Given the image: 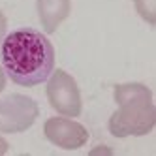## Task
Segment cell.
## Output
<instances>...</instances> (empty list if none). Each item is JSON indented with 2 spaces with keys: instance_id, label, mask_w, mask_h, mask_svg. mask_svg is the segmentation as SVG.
<instances>
[{
  "instance_id": "6da1fadb",
  "label": "cell",
  "mask_w": 156,
  "mask_h": 156,
  "mask_svg": "<svg viewBox=\"0 0 156 156\" xmlns=\"http://www.w3.org/2000/svg\"><path fill=\"white\" fill-rule=\"evenodd\" d=\"M0 58L6 75L19 87H36L55 70V47L34 28H17L2 40Z\"/></svg>"
},
{
  "instance_id": "7a4b0ae2",
  "label": "cell",
  "mask_w": 156,
  "mask_h": 156,
  "mask_svg": "<svg viewBox=\"0 0 156 156\" xmlns=\"http://www.w3.org/2000/svg\"><path fill=\"white\" fill-rule=\"evenodd\" d=\"M119 109L109 119V132L119 139L147 136L156 126V107L152 90L141 83H119L113 88Z\"/></svg>"
},
{
  "instance_id": "3957f363",
  "label": "cell",
  "mask_w": 156,
  "mask_h": 156,
  "mask_svg": "<svg viewBox=\"0 0 156 156\" xmlns=\"http://www.w3.org/2000/svg\"><path fill=\"white\" fill-rule=\"evenodd\" d=\"M40 105L25 94H8L0 98V132L21 133L36 122Z\"/></svg>"
},
{
  "instance_id": "277c9868",
  "label": "cell",
  "mask_w": 156,
  "mask_h": 156,
  "mask_svg": "<svg viewBox=\"0 0 156 156\" xmlns=\"http://www.w3.org/2000/svg\"><path fill=\"white\" fill-rule=\"evenodd\" d=\"M45 94L51 107L60 113L62 117H79L83 102H81V90L77 87L75 79L64 70H55L49 79H47V88Z\"/></svg>"
},
{
  "instance_id": "5b68a950",
  "label": "cell",
  "mask_w": 156,
  "mask_h": 156,
  "mask_svg": "<svg viewBox=\"0 0 156 156\" xmlns=\"http://www.w3.org/2000/svg\"><path fill=\"white\" fill-rule=\"evenodd\" d=\"M43 136L53 145H57L66 151H77L87 145L88 132L83 124L75 120H70V117H51L43 124Z\"/></svg>"
},
{
  "instance_id": "8992f818",
  "label": "cell",
  "mask_w": 156,
  "mask_h": 156,
  "mask_svg": "<svg viewBox=\"0 0 156 156\" xmlns=\"http://www.w3.org/2000/svg\"><path fill=\"white\" fill-rule=\"evenodd\" d=\"M38 17L43 30L53 34L70 15L72 0H36Z\"/></svg>"
},
{
  "instance_id": "52a82bcc",
  "label": "cell",
  "mask_w": 156,
  "mask_h": 156,
  "mask_svg": "<svg viewBox=\"0 0 156 156\" xmlns=\"http://www.w3.org/2000/svg\"><path fill=\"white\" fill-rule=\"evenodd\" d=\"M133 4L143 21H147L149 25L156 23V0H133Z\"/></svg>"
},
{
  "instance_id": "ba28073f",
  "label": "cell",
  "mask_w": 156,
  "mask_h": 156,
  "mask_svg": "<svg viewBox=\"0 0 156 156\" xmlns=\"http://www.w3.org/2000/svg\"><path fill=\"white\" fill-rule=\"evenodd\" d=\"M6 28H8V21H6V15L2 13V9H0V43L6 36Z\"/></svg>"
},
{
  "instance_id": "9c48e42d",
  "label": "cell",
  "mask_w": 156,
  "mask_h": 156,
  "mask_svg": "<svg viewBox=\"0 0 156 156\" xmlns=\"http://www.w3.org/2000/svg\"><path fill=\"white\" fill-rule=\"evenodd\" d=\"M8 149H9V145H8V141L0 136V154H6L8 152Z\"/></svg>"
},
{
  "instance_id": "30bf717a",
  "label": "cell",
  "mask_w": 156,
  "mask_h": 156,
  "mask_svg": "<svg viewBox=\"0 0 156 156\" xmlns=\"http://www.w3.org/2000/svg\"><path fill=\"white\" fill-rule=\"evenodd\" d=\"M6 88V72L2 70V66H0V92H2Z\"/></svg>"
}]
</instances>
